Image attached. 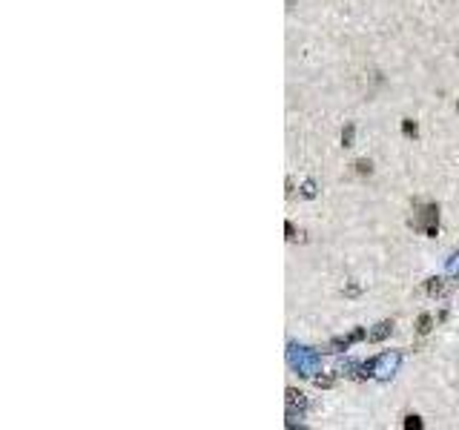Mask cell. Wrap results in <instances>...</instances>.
I'll return each instance as SVG.
<instances>
[{
  "mask_svg": "<svg viewBox=\"0 0 459 430\" xmlns=\"http://www.w3.org/2000/svg\"><path fill=\"white\" fill-rule=\"evenodd\" d=\"M431 330V316H422L419 318V333H428Z\"/></svg>",
  "mask_w": 459,
  "mask_h": 430,
  "instance_id": "1",
  "label": "cell"
},
{
  "mask_svg": "<svg viewBox=\"0 0 459 430\" xmlns=\"http://www.w3.org/2000/svg\"><path fill=\"white\" fill-rule=\"evenodd\" d=\"M342 140H344V147H350V140H353V126H347V129H344Z\"/></svg>",
  "mask_w": 459,
  "mask_h": 430,
  "instance_id": "2",
  "label": "cell"
},
{
  "mask_svg": "<svg viewBox=\"0 0 459 430\" xmlns=\"http://www.w3.org/2000/svg\"><path fill=\"white\" fill-rule=\"evenodd\" d=\"M402 129H405V135H416V123L414 121H405V123H402Z\"/></svg>",
  "mask_w": 459,
  "mask_h": 430,
  "instance_id": "3",
  "label": "cell"
},
{
  "mask_svg": "<svg viewBox=\"0 0 459 430\" xmlns=\"http://www.w3.org/2000/svg\"><path fill=\"white\" fill-rule=\"evenodd\" d=\"M405 427H422V421H419V416H407Z\"/></svg>",
  "mask_w": 459,
  "mask_h": 430,
  "instance_id": "4",
  "label": "cell"
},
{
  "mask_svg": "<svg viewBox=\"0 0 459 430\" xmlns=\"http://www.w3.org/2000/svg\"><path fill=\"white\" fill-rule=\"evenodd\" d=\"M356 169H359V172H371V161H359V164H356Z\"/></svg>",
  "mask_w": 459,
  "mask_h": 430,
  "instance_id": "5",
  "label": "cell"
}]
</instances>
